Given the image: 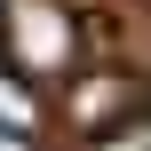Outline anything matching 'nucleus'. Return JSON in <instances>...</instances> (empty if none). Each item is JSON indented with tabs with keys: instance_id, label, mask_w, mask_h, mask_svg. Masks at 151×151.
I'll return each mask as SVG.
<instances>
[{
	"instance_id": "f257e3e1",
	"label": "nucleus",
	"mask_w": 151,
	"mask_h": 151,
	"mask_svg": "<svg viewBox=\"0 0 151 151\" xmlns=\"http://www.w3.org/2000/svg\"><path fill=\"white\" fill-rule=\"evenodd\" d=\"M0 56H8L16 80H72L80 72V16L64 0H8Z\"/></svg>"
},
{
	"instance_id": "f03ea898",
	"label": "nucleus",
	"mask_w": 151,
	"mask_h": 151,
	"mask_svg": "<svg viewBox=\"0 0 151 151\" xmlns=\"http://www.w3.org/2000/svg\"><path fill=\"white\" fill-rule=\"evenodd\" d=\"M127 104H135V88H127L119 72H96V80H80V88H72V119H80V127H111Z\"/></svg>"
},
{
	"instance_id": "7ed1b4c3",
	"label": "nucleus",
	"mask_w": 151,
	"mask_h": 151,
	"mask_svg": "<svg viewBox=\"0 0 151 151\" xmlns=\"http://www.w3.org/2000/svg\"><path fill=\"white\" fill-rule=\"evenodd\" d=\"M0 127H16V135H32V96H24L16 80H0Z\"/></svg>"
},
{
	"instance_id": "20e7f679",
	"label": "nucleus",
	"mask_w": 151,
	"mask_h": 151,
	"mask_svg": "<svg viewBox=\"0 0 151 151\" xmlns=\"http://www.w3.org/2000/svg\"><path fill=\"white\" fill-rule=\"evenodd\" d=\"M0 151H32V135H16V127H0Z\"/></svg>"
},
{
	"instance_id": "39448f33",
	"label": "nucleus",
	"mask_w": 151,
	"mask_h": 151,
	"mask_svg": "<svg viewBox=\"0 0 151 151\" xmlns=\"http://www.w3.org/2000/svg\"><path fill=\"white\" fill-rule=\"evenodd\" d=\"M0 16H8V0H0Z\"/></svg>"
}]
</instances>
